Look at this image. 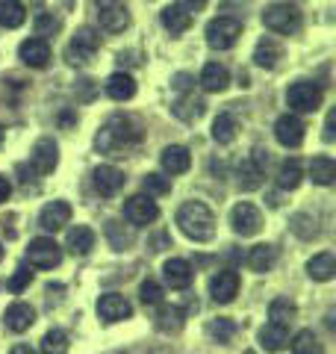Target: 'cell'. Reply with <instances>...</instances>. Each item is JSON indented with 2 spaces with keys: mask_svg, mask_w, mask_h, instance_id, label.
<instances>
[{
  "mask_svg": "<svg viewBox=\"0 0 336 354\" xmlns=\"http://www.w3.org/2000/svg\"><path fill=\"white\" fill-rule=\"evenodd\" d=\"M236 130H239V121L233 113H218V118L212 121V139H216L218 145H230V142L236 139Z\"/></svg>",
  "mask_w": 336,
  "mask_h": 354,
  "instance_id": "cell-32",
  "label": "cell"
},
{
  "mask_svg": "<svg viewBox=\"0 0 336 354\" xmlns=\"http://www.w3.org/2000/svg\"><path fill=\"white\" fill-rule=\"evenodd\" d=\"M27 21V6L21 0H0V27L15 30Z\"/></svg>",
  "mask_w": 336,
  "mask_h": 354,
  "instance_id": "cell-31",
  "label": "cell"
},
{
  "mask_svg": "<svg viewBox=\"0 0 336 354\" xmlns=\"http://www.w3.org/2000/svg\"><path fill=\"white\" fill-rule=\"evenodd\" d=\"M142 189H144V195H168L171 192V180L168 177H162V174H156V171H151V174H144V180H142Z\"/></svg>",
  "mask_w": 336,
  "mask_h": 354,
  "instance_id": "cell-41",
  "label": "cell"
},
{
  "mask_svg": "<svg viewBox=\"0 0 336 354\" xmlns=\"http://www.w3.org/2000/svg\"><path fill=\"white\" fill-rule=\"evenodd\" d=\"M239 286H242V281H239L236 272H233V269H221L216 278L209 281V295H212V301H216V304H230L233 298L239 295Z\"/></svg>",
  "mask_w": 336,
  "mask_h": 354,
  "instance_id": "cell-10",
  "label": "cell"
},
{
  "mask_svg": "<svg viewBox=\"0 0 336 354\" xmlns=\"http://www.w3.org/2000/svg\"><path fill=\"white\" fill-rule=\"evenodd\" d=\"M62 3H65V6H71V3H74V0H62Z\"/></svg>",
  "mask_w": 336,
  "mask_h": 354,
  "instance_id": "cell-52",
  "label": "cell"
},
{
  "mask_svg": "<svg viewBox=\"0 0 336 354\" xmlns=\"http://www.w3.org/2000/svg\"><path fill=\"white\" fill-rule=\"evenodd\" d=\"M277 263V248L274 245H254L248 254V266L251 272H268Z\"/></svg>",
  "mask_w": 336,
  "mask_h": 354,
  "instance_id": "cell-35",
  "label": "cell"
},
{
  "mask_svg": "<svg viewBox=\"0 0 336 354\" xmlns=\"http://www.w3.org/2000/svg\"><path fill=\"white\" fill-rule=\"evenodd\" d=\"M263 177H265V169L260 162H256L254 157H245L239 162V169H236V183H239V189L245 192H251V189H260L263 186Z\"/></svg>",
  "mask_w": 336,
  "mask_h": 354,
  "instance_id": "cell-22",
  "label": "cell"
},
{
  "mask_svg": "<svg viewBox=\"0 0 336 354\" xmlns=\"http://www.w3.org/2000/svg\"><path fill=\"white\" fill-rule=\"evenodd\" d=\"M310 177L319 186H330L336 180V162L330 157H316L310 162Z\"/></svg>",
  "mask_w": 336,
  "mask_h": 354,
  "instance_id": "cell-37",
  "label": "cell"
},
{
  "mask_svg": "<svg viewBox=\"0 0 336 354\" xmlns=\"http://www.w3.org/2000/svg\"><path fill=\"white\" fill-rule=\"evenodd\" d=\"M3 133H6V130H3V127H0V142H3Z\"/></svg>",
  "mask_w": 336,
  "mask_h": 354,
  "instance_id": "cell-51",
  "label": "cell"
},
{
  "mask_svg": "<svg viewBox=\"0 0 336 354\" xmlns=\"http://www.w3.org/2000/svg\"><path fill=\"white\" fill-rule=\"evenodd\" d=\"M104 236L112 245V251H127L133 242H136V225H124V221L112 218V221H106Z\"/></svg>",
  "mask_w": 336,
  "mask_h": 354,
  "instance_id": "cell-18",
  "label": "cell"
},
{
  "mask_svg": "<svg viewBox=\"0 0 336 354\" xmlns=\"http://www.w3.org/2000/svg\"><path fill=\"white\" fill-rule=\"evenodd\" d=\"M162 27L171 32V36H180V32H186L189 27H192V12L183 6V3H171L162 9Z\"/></svg>",
  "mask_w": 336,
  "mask_h": 354,
  "instance_id": "cell-23",
  "label": "cell"
},
{
  "mask_svg": "<svg viewBox=\"0 0 336 354\" xmlns=\"http://www.w3.org/2000/svg\"><path fill=\"white\" fill-rule=\"evenodd\" d=\"M156 328L165 330V334H174V330L183 328V310L174 304H162L160 313H156Z\"/></svg>",
  "mask_w": 336,
  "mask_h": 354,
  "instance_id": "cell-36",
  "label": "cell"
},
{
  "mask_svg": "<svg viewBox=\"0 0 336 354\" xmlns=\"http://www.w3.org/2000/svg\"><path fill=\"white\" fill-rule=\"evenodd\" d=\"M301 180H304V169H301L298 160L280 162V169H277V186L280 189H298Z\"/></svg>",
  "mask_w": 336,
  "mask_h": 354,
  "instance_id": "cell-33",
  "label": "cell"
},
{
  "mask_svg": "<svg viewBox=\"0 0 336 354\" xmlns=\"http://www.w3.org/2000/svg\"><path fill=\"white\" fill-rule=\"evenodd\" d=\"M177 3H183L189 12H200V9L207 6V0H177Z\"/></svg>",
  "mask_w": 336,
  "mask_h": 354,
  "instance_id": "cell-47",
  "label": "cell"
},
{
  "mask_svg": "<svg viewBox=\"0 0 336 354\" xmlns=\"http://www.w3.org/2000/svg\"><path fill=\"white\" fill-rule=\"evenodd\" d=\"M9 354H36V351H32L30 346H15V348L9 351Z\"/></svg>",
  "mask_w": 336,
  "mask_h": 354,
  "instance_id": "cell-50",
  "label": "cell"
},
{
  "mask_svg": "<svg viewBox=\"0 0 336 354\" xmlns=\"http://www.w3.org/2000/svg\"><path fill=\"white\" fill-rule=\"evenodd\" d=\"M162 283L160 281H153V278H148V281H142V286H139V298H142V304H162Z\"/></svg>",
  "mask_w": 336,
  "mask_h": 354,
  "instance_id": "cell-42",
  "label": "cell"
},
{
  "mask_svg": "<svg viewBox=\"0 0 336 354\" xmlns=\"http://www.w3.org/2000/svg\"><path fill=\"white\" fill-rule=\"evenodd\" d=\"M242 36V21L233 15H218L207 24V44L216 50H230Z\"/></svg>",
  "mask_w": 336,
  "mask_h": 354,
  "instance_id": "cell-3",
  "label": "cell"
},
{
  "mask_svg": "<svg viewBox=\"0 0 336 354\" xmlns=\"http://www.w3.org/2000/svg\"><path fill=\"white\" fill-rule=\"evenodd\" d=\"M97 48H100V32L92 27H80L71 36L68 48H65V57H68L71 65H88L95 59Z\"/></svg>",
  "mask_w": 336,
  "mask_h": 354,
  "instance_id": "cell-5",
  "label": "cell"
},
{
  "mask_svg": "<svg viewBox=\"0 0 336 354\" xmlns=\"http://www.w3.org/2000/svg\"><path fill=\"white\" fill-rule=\"evenodd\" d=\"M9 192H12V186H9V180H6L3 174H0V204L9 201Z\"/></svg>",
  "mask_w": 336,
  "mask_h": 354,
  "instance_id": "cell-48",
  "label": "cell"
},
{
  "mask_svg": "<svg viewBox=\"0 0 336 354\" xmlns=\"http://www.w3.org/2000/svg\"><path fill=\"white\" fill-rule=\"evenodd\" d=\"M95 15L106 32H124L130 27V12L124 0H95Z\"/></svg>",
  "mask_w": 336,
  "mask_h": 354,
  "instance_id": "cell-7",
  "label": "cell"
},
{
  "mask_svg": "<svg viewBox=\"0 0 336 354\" xmlns=\"http://www.w3.org/2000/svg\"><path fill=\"white\" fill-rule=\"evenodd\" d=\"M65 225H71V204L68 201H50L48 207H41L39 213V227L48 230V234H56Z\"/></svg>",
  "mask_w": 336,
  "mask_h": 354,
  "instance_id": "cell-15",
  "label": "cell"
},
{
  "mask_svg": "<svg viewBox=\"0 0 336 354\" xmlns=\"http://www.w3.org/2000/svg\"><path fill=\"white\" fill-rule=\"evenodd\" d=\"M304 121H301L295 113H286L274 121V136L283 148H298L301 142H304Z\"/></svg>",
  "mask_w": 336,
  "mask_h": 354,
  "instance_id": "cell-11",
  "label": "cell"
},
{
  "mask_svg": "<svg viewBox=\"0 0 336 354\" xmlns=\"http://www.w3.org/2000/svg\"><path fill=\"white\" fill-rule=\"evenodd\" d=\"M142 142V127L127 115H112L104 127L97 130L95 145L100 153H109V157H124Z\"/></svg>",
  "mask_w": 336,
  "mask_h": 354,
  "instance_id": "cell-1",
  "label": "cell"
},
{
  "mask_svg": "<svg viewBox=\"0 0 336 354\" xmlns=\"http://www.w3.org/2000/svg\"><path fill=\"white\" fill-rule=\"evenodd\" d=\"M124 216L130 225H151V221H156V216H160V207H156L151 195H133L124 204Z\"/></svg>",
  "mask_w": 336,
  "mask_h": 354,
  "instance_id": "cell-13",
  "label": "cell"
},
{
  "mask_svg": "<svg viewBox=\"0 0 336 354\" xmlns=\"http://www.w3.org/2000/svg\"><path fill=\"white\" fill-rule=\"evenodd\" d=\"M280 59H283V48H280L277 39L265 36V39L256 41V48H254V62L260 65V68H274Z\"/></svg>",
  "mask_w": 336,
  "mask_h": 354,
  "instance_id": "cell-26",
  "label": "cell"
},
{
  "mask_svg": "<svg viewBox=\"0 0 336 354\" xmlns=\"http://www.w3.org/2000/svg\"><path fill=\"white\" fill-rule=\"evenodd\" d=\"M321 101H324V95L312 80H298L289 86V92H286V104H289V109H295V113H316Z\"/></svg>",
  "mask_w": 336,
  "mask_h": 354,
  "instance_id": "cell-6",
  "label": "cell"
},
{
  "mask_svg": "<svg viewBox=\"0 0 336 354\" xmlns=\"http://www.w3.org/2000/svg\"><path fill=\"white\" fill-rule=\"evenodd\" d=\"M95 230L86 227V225H74L68 230V236H65V248H68L71 254H77V257H86L88 251L95 248Z\"/></svg>",
  "mask_w": 336,
  "mask_h": 354,
  "instance_id": "cell-25",
  "label": "cell"
},
{
  "mask_svg": "<svg viewBox=\"0 0 336 354\" xmlns=\"http://www.w3.org/2000/svg\"><path fill=\"white\" fill-rule=\"evenodd\" d=\"M333 118H336V115L330 113V115H328V124H324V139H328V142L333 139Z\"/></svg>",
  "mask_w": 336,
  "mask_h": 354,
  "instance_id": "cell-49",
  "label": "cell"
},
{
  "mask_svg": "<svg viewBox=\"0 0 336 354\" xmlns=\"http://www.w3.org/2000/svg\"><path fill=\"white\" fill-rule=\"evenodd\" d=\"M32 24H36V36L44 39V36H53V32L59 30V18H56L53 12H39Z\"/></svg>",
  "mask_w": 336,
  "mask_h": 354,
  "instance_id": "cell-44",
  "label": "cell"
},
{
  "mask_svg": "<svg viewBox=\"0 0 336 354\" xmlns=\"http://www.w3.org/2000/svg\"><path fill=\"white\" fill-rule=\"evenodd\" d=\"M209 337L216 339V342H221V346H227V342L236 337V322H230V319H216V322H209Z\"/></svg>",
  "mask_w": 336,
  "mask_h": 354,
  "instance_id": "cell-40",
  "label": "cell"
},
{
  "mask_svg": "<svg viewBox=\"0 0 336 354\" xmlns=\"http://www.w3.org/2000/svg\"><path fill=\"white\" fill-rule=\"evenodd\" d=\"M0 257H3V245H0Z\"/></svg>",
  "mask_w": 336,
  "mask_h": 354,
  "instance_id": "cell-53",
  "label": "cell"
},
{
  "mask_svg": "<svg viewBox=\"0 0 336 354\" xmlns=\"http://www.w3.org/2000/svg\"><path fill=\"white\" fill-rule=\"evenodd\" d=\"M230 225L239 236H256L263 230V213L248 201H239L230 209Z\"/></svg>",
  "mask_w": 336,
  "mask_h": 354,
  "instance_id": "cell-9",
  "label": "cell"
},
{
  "mask_svg": "<svg viewBox=\"0 0 336 354\" xmlns=\"http://www.w3.org/2000/svg\"><path fill=\"white\" fill-rule=\"evenodd\" d=\"M97 316L104 319V322H124V319L133 316V304L124 295L106 292V295L97 298Z\"/></svg>",
  "mask_w": 336,
  "mask_h": 354,
  "instance_id": "cell-12",
  "label": "cell"
},
{
  "mask_svg": "<svg viewBox=\"0 0 336 354\" xmlns=\"http://www.w3.org/2000/svg\"><path fill=\"white\" fill-rule=\"evenodd\" d=\"M56 162H59V148H56L53 139H39L36 145H32V153H30V165L36 174H50L56 169Z\"/></svg>",
  "mask_w": 336,
  "mask_h": 354,
  "instance_id": "cell-14",
  "label": "cell"
},
{
  "mask_svg": "<svg viewBox=\"0 0 336 354\" xmlns=\"http://www.w3.org/2000/svg\"><path fill=\"white\" fill-rule=\"evenodd\" d=\"M307 274L312 281H333V274H336V257L330 251H321V254H316V257H310V263H307Z\"/></svg>",
  "mask_w": 336,
  "mask_h": 354,
  "instance_id": "cell-29",
  "label": "cell"
},
{
  "mask_svg": "<svg viewBox=\"0 0 336 354\" xmlns=\"http://www.w3.org/2000/svg\"><path fill=\"white\" fill-rule=\"evenodd\" d=\"M263 24H265V30L280 32V36H292L301 27V12L292 3H272V6H265V12H263Z\"/></svg>",
  "mask_w": 336,
  "mask_h": 354,
  "instance_id": "cell-4",
  "label": "cell"
},
{
  "mask_svg": "<svg viewBox=\"0 0 336 354\" xmlns=\"http://www.w3.org/2000/svg\"><path fill=\"white\" fill-rule=\"evenodd\" d=\"M200 88L204 92H224L230 86V71L224 68L221 62H207L204 71H200Z\"/></svg>",
  "mask_w": 336,
  "mask_h": 354,
  "instance_id": "cell-24",
  "label": "cell"
},
{
  "mask_svg": "<svg viewBox=\"0 0 336 354\" xmlns=\"http://www.w3.org/2000/svg\"><path fill=\"white\" fill-rule=\"evenodd\" d=\"M260 346L265 351H283L289 346V328L283 325H274V322H268L260 328Z\"/></svg>",
  "mask_w": 336,
  "mask_h": 354,
  "instance_id": "cell-30",
  "label": "cell"
},
{
  "mask_svg": "<svg viewBox=\"0 0 336 354\" xmlns=\"http://www.w3.org/2000/svg\"><path fill=\"white\" fill-rule=\"evenodd\" d=\"M30 281H32V272L27 269V266H21V269H15L12 278L6 281V286H9L12 292H24L27 286H30Z\"/></svg>",
  "mask_w": 336,
  "mask_h": 354,
  "instance_id": "cell-45",
  "label": "cell"
},
{
  "mask_svg": "<svg viewBox=\"0 0 336 354\" xmlns=\"http://www.w3.org/2000/svg\"><path fill=\"white\" fill-rule=\"evenodd\" d=\"M32 322H36V310L24 301L9 304L3 313V325H6V330H12V334H24V330L32 328Z\"/></svg>",
  "mask_w": 336,
  "mask_h": 354,
  "instance_id": "cell-17",
  "label": "cell"
},
{
  "mask_svg": "<svg viewBox=\"0 0 336 354\" xmlns=\"http://www.w3.org/2000/svg\"><path fill=\"white\" fill-rule=\"evenodd\" d=\"M27 260H30V266H36V269H56V266L62 263V248L56 245L50 236H39L30 242Z\"/></svg>",
  "mask_w": 336,
  "mask_h": 354,
  "instance_id": "cell-8",
  "label": "cell"
},
{
  "mask_svg": "<svg viewBox=\"0 0 336 354\" xmlns=\"http://www.w3.org/2000/svg\"><path fill=\"white\" fill-rule=\"evenodd\" d=\"M192 83H195V77H192V74H177L171 86L177 88V92H192Z\"/></svg>",
  "mask_w": 336,
  "mask_h": 354,
  "instance_id": "cell-46",
  "label": "cell"
},
{
  "mask_svg": "<svg viewBox=\"0 0 336 354\" xmlns=\"http://www.w3.org/2000/svg\"><path fill=\"white\" fill-rule=\"evenodd\" d=\"M104 88H106V95L112 97V101H130V97L136 95V80L124 71H115V74H109Z\"/></svg>",
  "mask_w": 336,
  "mask_h": 354,
  "instance_id": "cell-28",
  "label": "cell"
},
{
  "mask_svg": "<svg viewBox=\"0 0 336 354\" xmlns=\"http://www.w3.org/2000/svg\"><path fill=\"white\" fill-rule=\"evenodd\" d=\"M18 57L24 65H30V68H44V65L50 62V44L48 39H27V41H21V48H18Z\"/></svg>",
  "mask_w": 336,
  "mask_h": 354,
  "instance_id": "cell-16",
  "label": "cell"
},
{
  "mask_svg": "<svg viewBox=\"0 0 336 354\" xmlns=\"http://www.w3.org/2000/svg\"><path fill=\"white\" fill-rule=\"evenodd\" d=\"M162 278L171 290H186V286L192 283V266H189V260H183V257H171L162 266Z\"/></svg>",
  "mask_w": 336,
  "mask_h": 354,
  "instance_id": "cell-19",
  "label": "cell"
},
{
  "mask_svg": "<svg viewBox=\"0 0 336 354\" xmlns=\"http://www.w3.org/2000/svg\"><path fill=\"white\" fill-rule=\"evenodd\" d=\"M177 225L195 242H207L216 234V216H212V209L204 201H186L177 209Z\"/></svg>",
  "mask_w": 336,
  "mask_h": 354,
  "instance_id": "cell-2",
  "label": "cell"
},
{
  "mask_svg": "<svg viewBox=\"0 0 336 354\" xmlns=\"http://www.w3.org/2000/svg\"><path fill=\"white\" fill-rule=\"evenodd\" d=\"M295 316H298V307L289 301V298H274V301L268 304V319H272L274 325L289 328L295 322Z\"/></svg>",
  "mask_w": 336,
  "mask_h": 354,
  "instance_id": "cell-34",
  "label": "cell"
},
{
  "mask_svg": "<svg viewBox=\"0 0 336 354\" xmlns=\"http://www.w3.org/2000/svg\"><path fill=\"white\" fill-rule=\"evenodd\" d=\"M160 162L168 174H183V171H189V165H192V153H189L183 145H168L162 151Z\"/></svg>",
  "mask_w": 336,
  "mask_h": 354,
  "instance_id": "cell-27",
  "label": "cell"
},
{
  "mask_svg": "<svg viewBox=\"0 0 336 354\" xmlns=\"http://www.w3.org/2000/svg\"><path fill=\"white\" fill-rule=\"evenodd\" d=\"M95 189L100 195H118L121 192V186H124V171L115 169V165H97L95 169Z\"/></svg>",
  "mask_w": 336,
  "mask_h": 354,
  "instance_id": "cell-20",
  "label": "cell"
},
{
  "mask_svg": "<svg viewBox=\"0 0 336 354\" xmlns=\"http://www.w3.org/2000/svg\"><path fill=\"white\" fill-rule=\"evenodd\" d=\"M171 113L180 121H186V124H192V121H198L207 113V104L200 101V97H195V92H180L177 101L171 104Z\"/></svg>",
  "mask_w": 336,
  "mask_h": 354,
  "instance_id": "cell-21",
  "label": "cell"
},
{
  "mask_svg": "<svg viewBox=\"0 0 336 354\" xmlns=\"http://www.w3.org/2000/svg\"><path fill=\"white\" fill-rule=\"evenodd\" d=\"M41 354H68V334L62 328H50L41 337Z\"/></svg>",
  "mask_w": 336,
  "mask_h": 354,
  "instance_id": "cell-38",
  "label": "cell"
},
{
  "mask_svg": "<svg viewBox=\"0 0 336 354\" xmlns=\"http://www.w3.org/2000/svg\"><path fill=\"white\" fill-rule=\"evenodd\" d=\"M292 351L295 354H324L321 342L312 330H298V334L292 337Z\"/></svg>",
  "mask_w": 336,
  "mask_h": 354,
  "instance_id": "cell-39",
  "label": "cell"
},
{
  "mask_svg": "<svg viewBox=\"0 0 336 354\" xmlns=\"http://www.w3.org/2000/svg\"><path fill=\"white\" fill-rule=\"evenodd\" d=\"M292 230L301 236V239H312L319 234V227H316V218H312L310 213H298L295 218H292Z\"/></svg>",
  "mask_w": 336,
  "mask_h": 354,
  "instance_id": "cell-43",
  "label": "cell"
}]
</instances>
